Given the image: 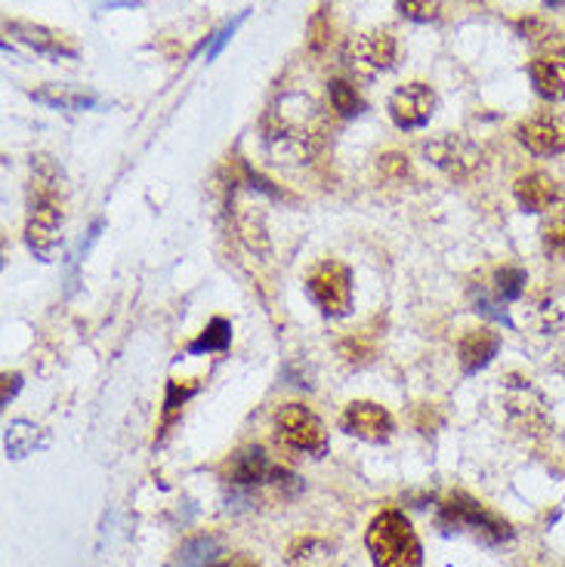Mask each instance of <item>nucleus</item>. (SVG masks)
I'll list each match as a JSON object with an SVG mask.
<instances>
[{"label":"nucleus","instance_id":"15","mask_svg":"<svg viewBox=\"0 0 565 567\" xmlns=\"http://www.w3.org/2000/svg\"><path fill=\"white\" fill-rule=\"evenodd\" d=\"M498 348H501V336L494 330H467L464 340H460V346H457V358H460V367L467 373H479L482 367L491 365V358L498 355Z\"/></svg>","mask_w":565,"mask_h":567},{"label":"nucleus","instance_id":"19","mask_svg":"<svg viewBox=\"0 0 565 567\" xmlns=\"http://www.w3.org/2000/svg\"><path fill=\"white\" fill-rule=\"evenodd\" d=\"M328 96H331V109L337 111L340 118H356L365 109V102H361L356 87L346 84V81H331L328 84Z\"/></svg>","mask_w":565,"mask_h":567},{"label":"nucleus","instance_id":"24","mask_svg":"<svg viewBox=\"0 0 565 567\" xmlns=\"http://www.w3.org/2000/svg\"><path fill=\"white\" fill-rule=\"evenodd\" d=\"M210 550H213V543H210V540H195V543H188L186 550L180 552L176 567H208Z\"/></svg>","mask_w":565,"mask_h":567},{"label":"nucleus","instance_id":"11","mask_svg":"<svg viewBox=\"0 0 565 567\" xmlns=\"http://www.w3.org/2000/svg\"><path fill=\"white\" fill-rule=\"evenodd\" d=\"M7 35H13L25 47H32V50H38L44 56H53V59H77L81 56L72 37L62 35L57 28L38 25V22H20V19H13V22H7Z\"/></svg>","mask_w":565,"mask_h":567},{"label":"nucleus","instance_id":"20","mask_svg":"<svg viewBox=\"0 0 565 567\" xmlns=\"http://www.w3.org/2000/svg\"><path fill=\"white\" fill-rule=\"evenodd\" d=\"M528 278L523 269H513V266H504L498 275H494V293H498V299L501 303H513V299H519L523 291H526Z\"/></svg>","mask_w":565,"mask_h":567},{"label":"nucleus","instance_id":"23","mask_svg":"<svg viewBox=\"0 0 565 567\" xmlns=\"http://www.w3.org/2000/svg\"><path fill=\"white\" fill-rule=\"evenodd\" d=\"M398 10L412 22H433L442 13V0H398Z\"/></svg>","mask_w":565,"mask_h":567},{"label":"nucleus","instance_id":"17","mask_svg":"<svg viewBox=\"0 0 565 567\" xmlns=\"http://www.w3.org/2000/svg\"><path fill=\"white\" fill-rule=\"evenodd\" d=\"M44 441H40V429L38 426H32V422L25 420H16L13 426H7V441H3V447H7V457L13 459H22L28 457L35 447H40Z\"/></svg>","mask_w":565,"mask_h":567},{"label":"nucleus","instance_id":"13","mask_svg":"<svg viewBox=\"0 0 565 567\" xmlns=\"http://www.w3.org/2000/svg\"><path fill=\"white\" fill-rule=\"evenodd\" d=\"M528 74H531V84H535L541 99L565 102V47H556L550 53L538 56L528 65Z\"/></svg>","mask_w":565,"mask_h":567},{"label":"nucleus","instance_id":"21","mask_svg":"<svg viewBox=\"0 0 565 567\" xmlns=\"http://www.w3.org/2000/svg\"><path fill=\"white\" fill-rule=\"evenodd\" d=\"M319 550V540H300L291 550V565L294 567H331V546L324 543Z\"/></svg>","mask_w":565,"mask_h":567},{"label":"nucleus","instance_id":"26","mask_svg":"<svg viewBox=\"0 0 565 567\" xmlns=\"http://www.w3.org/2000/svg\"><path fill=\"white\" fill-rule=\"evenodd\" d=\"M544 244L550 254H556V257H565V217L560 220H553L550 225L544 229Z\"/></svg>","mask_w":565,"mask_h":567},{"label":"nucleus","instance_id":"5","mask_svg":"<svg viewBox=\"0 0 565 567\" xmlns=\"http://www.w3.org/2000/svg\"><path fill=\"white\" fill-rule=\"evenodd\" d=\"M275 432L291 451H300L309 457H324L328 454V429L303 404H284L282 410L275 414Z\"/></svg>","mask_w":565,"mask_h":567},{"label":"nucleus","instance_id":"12","mask_svg":"<svg viewBox=\"0 0 565 567\" xmlns=\"http://www.w3.org/2000/svg\"><path fill=\"white\" fill-rule=\"evenodd\" d=\"M516 139L538 158H553L565 151V124L553 114H538L528 118L516 127Z\"/></svg>","mask_w":565,"mask_h":567},{"label":"nucleus","instance_id":"27","mask_svg":"<svg viewBox=\"0 0 565 567\" xmlns=\"http://www.w3.org/2000/svg\"><path fill=\"white\" fill-rule=\"evenodd\" d=\"M22 385V377L20 373H3V395H0V402L10 404L16 398V392H20Z\"/></svg>","mask_w":565,"mask_h":567},{"label":"nucleus","instance_id":"10","mask_svg":"<svg viewBox=\"0 0 565 567\" xmlns=\"http://www.w3.org/2000/svg\"><path fill=\"white\" fill-rule=\"evenodd\" d=\"M340 429L353 439L368 441V444H383L393 435V417L386 407L374 402H353L346 404V410L340 417Z\"/></svg>","mask_w":565,"mask_h":567},{"label":"nucleus","instance_id":"4","mask_svg":"<svg viewBox=\"0 0 565 567\" xmlns=\"http://www.w3.org/2000/svg\"><path fill=\"white\" fill-rule=\"evenodd\" d=\"M306 293L321 315L343 318L353 309V275L337 259H324L306 278Z\"/></svg>","mask_w":565,"mask_h":567},{"label":"nucleus","instance_id":"28","mask_svg":"<svg viewBox=\"0 0 565 567\" xmlns=\"http://www.w3.org/2000/svg\"><path fill=\"white\" fill-rule=\"evenodd\" d=\"M226 567H254V565H250V562H229Z\"/></svg>","mask_w":565,"mask_h":567},{"label":"nucleus","instance_id":"25","mask_svg":"<svg viewBox=\"0 0 565 567\" xmlns=\"http://www.w3.org/2000/svg\"><path fill=\"white\" fill-rule=\"evenodd\" d=\"M245 19H247V13H238V16L232 19V22H226V25H223V28H220L217 35L208 37V62H210V59H217V56L223 53V47H226L229 40L235 37V32H238V25H242Z\"/></svg>","mask_w":565,"mask_h":567},{"label":"nucleus","instance_id":"14","mask_svg":"<svg viewBox=\"0 0 565 567\" xmlns=\"http://www.w3.org/2000/svg\"><path fill=\"white\" fill-rule=\"evenodd\" d=\"M513 195L528 213H544L560 204V183L546 173H526L513 185Z\"/></svg>","mask_w":565,"mask_h":567},{"label":"nucleus","instance_id":"2","mask_svg":"<svg viewBox=\"0 0 565 567\" xmlns=\"http://www.w3.org/2000/svg\"><path fill=\"white\" fill-rule=\"evenodd\" d=\"M365 546L371 552L374 567H420L423 565V546L417 540L412 521L396 509L380 513L368 525Z\"/></svg>","mask_w":565,"mask_h":567},{"label":"nucleus","instance_id":"8","mask_svg":"<svg viewBox=\"0 0 565 567\" xmlns=\"http://www.w3.org/2000/svg\"><path fill=\"white\" fill-rule=\"evenodd\" d=\"M427 158L433 161L442 173H449L452 180H467L476 167L482 164V151L472 146L467 136L460 133H445L427 146Z\"/></svg>","mask_w":565,"mask_h":567},{"label":"nucleus","instance_id":"18","mask_svg":"<svg viewBox=\"0 0 565 567\" xmlns=\"http://www.w3.org/2000/svg\"><path fill=\"white\" fill-rule=\"evenodd\" d=\"M232 343V324L226 318H213L208 328L201 330L192 343H188V355H205V352H226Z\"/></svg>","mask_w":565,"mask_h":567},{"label":"nucleus","instance_id":"7","mask_svg":"<svg viewBox=\"0 0 565 567\" xmlns=\"http://www.w3.org/2000/svg\"><path fill=\"white\" fill-rule=\"evenodd\" d=\"M435 114V93L430 84H405L390 96V118L398 130H420Z\"/></svg>","mask_w":565,"mask_h":567},{"label":"nucleus","instance_id":"3","mask_svg":"<svg viewBox=\"0 0 565 567\" xmlns=\"http://www.w3.org/2000/svg\"><path fill=\"white\" fill-rule=\"evenodd\" d=\"M439 525L445 531H467L472 537H479V540H486V543H504V540H509V533H513L504 518L489 513L482 503H476L467 494H454L442 503Z\"/></svg>","mask_w":565,"mask_h":567},{"label":"nucleus","instance_id":"22","mask_svg":"<svg viewBox=\"0 0 565 567\" xmlns=\"http://www.w3.org/2000/svg\"><path fill=\"white\" fill-rule=\"evenodd\" d=\"M198 392V380H170L168 395H164V422H170L176 417V410Z\"/></svg>","mask_w":565,"mask_h":567},{"label":"nucleus","instance_id":"6","mask_svg":"<svg viewBox=\"0 0 565 567\" xmlns=\"http://www.w3.org/2000/svg\"><path fill=\"white\" fill-rule=\"evenodd\" d=\"M398 59V40L390 32H365L349 40L346 62L361 77H374L380 72H390Z\"/></svg>","mask_w":565,"mask_h":567},{"label":"nucleus","instance_id":"16","mask_svg":"<svg viewBox=\"0 0 565 567\" xmlns=\"http://www.w3.org/2000/svg\"><path fill=\"white\" fill-rule=\"evenodd\" d=\"M32 96H35L38 102H44V106L59 111H84L99 106V96H94V93L75 90V87H57V84H47V87H40V90H35Z\"/></svg>","mask_w":565,"mask_h":567},{"label":"nucleus","instance_id":"1","mask_svg":"<svg viewBox=\"0 0 565 567\" xmlns=\"http://www.w3.org/2000/svg\"><path fill=\"white\" fill-rule=\"evenodd\" d=\"M65 229V176L50 158H38L32 167V198L25 220V244L44 262L57 257Z\"/></svg>","mask_w":565,"mask_h":567},{"label":"nucleus","instance_id":"9","mask_svg":"<svg viewBox=\"0 0 565 567\" xmlns=\"http://www.w3.org/2000/svg\"><path fill=\"white\" fill-rule=\"evenodd\" d=\"M226 481L238 484V488H260V484H284V481H294V478L266 457L263 447H245V451H238L235 457L229 459Z\"/></svg>","mask_w":565,"mask_h":567}]
</instances>
